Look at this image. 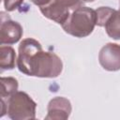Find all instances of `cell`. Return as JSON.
I'll return each mask as SVG.
<instances>
[{
  "label": "cell",
  "mask_w": 120,
  "mask_h": 120,
  "mask_svg": "<svg viewBox=\"0 0 120 120\" xmlns=\"http://www.w3.org/2000/svg\"><path fill=\"white\" fill-rule=\"evenodd\" d=\"M17 67L22 73L38 78H56L63 70L61 58L52 52L43 51L41 44L32 38L20 43Z\"/></svg>",
  "instance_id": "cell-1"
},
{
  "label": "cell",
  "mask_w": 120,
  "mask_h": 120,
  "mask_svg": "<svg viewBox=\"0 0 120 120\" xmlns=\"http://www.w3.org/2000/svg\"><path fill=\"white\" fill-rule=\"evenodd\" d=\"M97 25L96 10L82 6L74 9L68 20L61 25L66 33L75 38H85L89 36Z\"/></svg>",
  "instance_id": "cell-2"
},
{
  "label": "cell",
  "mask_w": 120,
  "mask_h": 120,
  "mask_svg": "<svg viewBox=\"0 0 120 120\" xmlns=\"http://www.w3.org/2000/svg\"><path fill=\"white\" fill-rule=\"evenodd\" d=\"M4 100L7 102V114L10 119L34 120L36 118L37 103L27 93L17 91Z\"/></svg>",
  "instance_id": "cell-3"
},
{
  "label": "cell",
  "mask_w": 120,
  "mask_h": 120,
  "mask_svg": "<svg viewBox=\"0 0 120 120\" xmlns=\"http://www.w3.org/2000/svg\"><path fill=\"white\" fill-rule=\"evenodd\" d=\"M82 0H51L49 4L40 7L39 9L44 17L62 25L70 13L82 7Z\"/></svg>",
  "instance_id": "cell-4"
},
{
  "label": "cell",
  "mask_w": 120,
  "mask_h": 120,
  "mask_svg": "<svg viewBox=\"0 0 120 120\" xmlns=\"http://www.w3.org/2000/svg\"><path fill=\"white\" fill-rule=\"evenodd\" d=\"M23 30L22 25L15 21H12L9 16H6L1 12V25H0V44L12 45L17 43L22 37Z\"/></svg>",
  "instance_id": "cell-5"
},
{
  "label": "cell",
  "mask_w": 120,
  "mask_h": 120,
  "mask_svg": "<svg viewBox=\"0 0 120 120\" xmlns=\"http://www.w3.org/2000/svg\"><path fill=\"white\" fill-rule=\"evenodd\" d=\"M100 66L108 71H117L120 69V45L116 43H107L98 53Z\"/></svg>",
  "instance_id": "cell-6"
},
{
  "label": "cell",
  "mask_w": 120,
  "mask_h": 120,
  "mask_svg": "<svg viewBox=\"0 0 120 120\" xmlns=\"http://www.w3.org/2000/svg\"><path fill=\"white\" fill-rule=\"evenodd\" d=\"M46 120H67L71 112V103L64 97H55L47 106Z\"/></svg>",
  "instance_id": "cell-7"
},
{
  "label": "cell",
  "mask_w": 120,
  "mask_h": 120,
  "mask_svg": "<svg viewBox=\"0 0 120 120\" xmlns=\"http://www.w3.org/2000/svg\"><path fill=\"white\" fill-rule=\"evenodd\" d=\"M16 64V53L15 50L10 46L0 47V69L1 72L4 70L13 69Z\"/></svg>",
  "instance_id": "cell-8"
},
{
  "label": "cell",
  "mask_w": 120,
  "mask_h": 120,
  "mask_svg": "<svg viewBox=\"0 0 120 120\" xmlns=\"http://www.w3.org/2000/svg\"><path fill=\"white\" fill-rule=\"evenodd\" d=\"M104 27L110 38L115 40L120 39V8L118 10H114L106 22Z\"/></svg>",
  "instance_id": "cell-9"
},
{
  "label": "cell",
  "mask_w": 120,
  "mask_h": 120,
  "mask_svg": "<svg viewBox=\"0 0 120 120\" xmlns=\"http://www.w3.org/2000/svg\"><path fill=\"white\" fill-rule=\"evenodd\" d=\"M18 81L13 77H1V93L0 97L3 99L8 98L18 90Z\"/></svg>",
  "instance_id": "cell-10"
},
{
  "label": "cell",
  "mask_w": 120,
  "mask_h": 120,
  "mask_svg": "<svg viewBox=\"0 0 120 120\" xmlns=\"http://www.w3.org/2000/svg\"><path fill=\"white\" fill-rule=\"evenodd\" d=\"M115 9L110 7H100L96 10L97 13V25L98 26H104L108 19L111 15L114 12Z\"/></svg>",
  "instance_id": "cell-11"
},
{
  "label": "cell",
  "mask_w": 120,
  "mask_h": 120,
  "mask_svg": "<svg viewBox=\"0 0 120 120\" xmlns=\"http://www.w3.org/2000/svg\"><path fill=\"white\" fill-rule=\"evenodd\" d=\"M3 2L7 11H13L20 8V6L23 3V0H3Z\"/></svg>",
  "instance_id": "cell-12"
},
{
  "label": "cell",
  "mask_w": 120,
  "mask_h": 120,
  "mask_svg": "<svg viewBox=\"0 0 120 120\" xmlns=\"http://www.w3.org/2000/svg\"><path fill=\"white\" fill-rule=\"evenodd\" d=\"M34 5L36 6H38L39 8L40 7H43V6H46L47 4H49L51 2V0H30Z\"/></svg>",
  "instance_id": "cell-13"
},
{
  "label": "cell",
  "mask_w": 120,
  "mask_h": 120,
  "mask_svg": "<svg viewBox=\"0 0 120 120\" xmlns=\"http://www.w3.org/2000/svg\"><path fill=\"white\" fill-rule=\"evenodd\" d=\"M82 1H83V2H86V3H87V2H93V1H95V0H82Z\"/></svg>",
  "instance_id": "cell-14"
},
{
  "label": "cell",
  "mask_w": 120,
  "mask_h": 120,
  "mask_svg": "<svg viewBox=\"0 0 120 120\" xmlns=\"http://www.w3.org/2000/svg\"><path fill=\"white\" fill-rule=\"evenodd\" d=\"M119 6H120V3H119Z\"/></svg>",
  "instance_id": "cell-15"
}]
</instances>
